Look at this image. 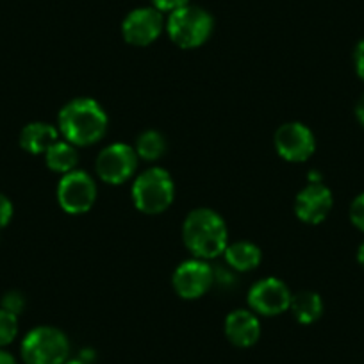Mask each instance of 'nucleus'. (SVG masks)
Wrapping results in <instances>:
<instances>
[{
	"mask_svg": "<svg viewBox=\"0 0 364 364\" xmlns=\"http://www.w3.org/2000/svg\"><path fill=\"white\" fill-rule=\"evenodd\" d=\"M59 132L75 146L100 141L107 131V114L97 100L73 99L59 113Z\"/></svg>",
	"mask_w": 364,
	"mask_h": 364,
	"instance_id": "obj_1",
	"label": "nucleus"
},
{
	"mask_svg": "<svg viewBox=\"0 0 364 364\" xmlns=\"http://www.w3.org/2000/svg\"><path fill=\"white\" fill-rule=\"evenodd\" d=\"M182 237L195 259L209 261L225 252L229 232L222 216L213 209H195L184 220Z\"/></svg>",
	"mask_w": 364,
	"mask_h": 364,
	"instance_id": "obj_2",
	"label": "nucleus"
},
{
	"mask_svg": "<svg viewBox=\"0 0 364 364\" xmlns=\"http://www.w3.org/2000/svg\"><path fill=\"white\" fill-rule=\"evenodd\" d=\"M175 197L173 178L163 168H149L132 184V202L145 215H161Z\"/></svg>",
	"mask_w": 364,
	"mask_h": 364,
	"instance_id": "obj_3",
	"label": "nucleus"
},
{
	"mask_svg": "<svg viewBox=\"0 0 364 364\" xmlns=\"http://www.w3.org/2000/svg\"><path fill=\"white\" fill-rule=\"evenodd\" d=\"M22 359L26 364H65L68 360V338L59 328L41 325L23 338Z\"/></svg>",
	"mask_w": 364,
	"mask_h": 364,
	"instance_id": "obj_4",
	"label": "nucleus"
},
{
	"mask_svg": "<svg viewBox=\"0 0 364 364\" xmlns=\"http://www.w3.org/2000/svg\"><path fill=\"white\" fill-rule=\"evenodd\" d=\"M168 36L181 48H197L213 33V16L197 6H184L168 16Z\"/></svg>",
	"mask_w": 364,
	"mask_h": 364,
	"instance_id": "obj_5",
	"label": "nucleus"
},
{
	"mask_svg": "<svg viewBox=\"0 0 364 364\" xmlns=\"http://www.w3.org/2000/svg\"><path fill=\"white\" fill-rule=\"evenodd\" d=\"M97 200V184L90 173L73 170L63 175L58 186V202L68 215H84Z\"/></svg>",
	"mask_w": 364,
	"mask_h": 364,
	"instance_id": "obj_6",
	"label": "nucleus"
},
{
	"mask_svg": "<svg viewBox=\"0 0 364 364\" xmlns=\"http://www.w3.org/2000/svg\"><path fill=\"white\" fill-rule=\"evenodd\" d=\"M136 166H138V154L125 143H113L106 146L99 154L95 163L99 177L113 186L129 181L136 171Z\"/></svg>",
	"mask_w": 364,
	"mask_h": 364,
	"instance_id": "obj_7",
	"label": "nucleus"
},
{
	"mask_svg": "<svg viewBox=\"0 0 364 364\" xmlns=\"http://www.w3.org/2000/svg\"><path fill=\"white\" fill-rule=\"evenodd\" d=\"M275 150L282 159L289 163H304L309 159L316 149V139L311 132L309 127H306L300 122H289V124L281 125L275 132Z\"/></svg>",
	"mask_w": 364,
	"mask_h": 364,
	"instance_id": "obj_8",
	"label": "nucleus"
},
{
	"mask_svg": "<svg viewBox=\"0 0 364 364\" xmlns=\"http://www.w3.org/2000/svg\"><path fill=\"white\" fill-rule=\"evenodd\" d=\"M173 289L181 299L197 300L209 291L215 282L211 266L202 259H190L177 266L173 272Z\"/></svg>",
	"mask_w": 364,
	"mask_h": 364,
	"instance_id": "obj_9",
	"label": "nucleus"
},
{
	"mask_svg": "<svg viewBox=\"0 0 364 364\" xmlns=\"http://www.w3.org/2000/svg\"><path fill=\"white\" fill-rule=\"evenodd\" d=\"M291 291L282 281L268 277L252 286L248 291V306L262 316H277L291 306Z\"/></svg>",
	"mask_w": 364,
	"mask_h": 364,
	"instance_id": "obj_10",
	"label": "nucleus"
},
{
	"mask_svg": "<svg viewBox=\"0 0 364 364\" xmlns=\"http://www.w3.org/2000/svg\"><path fill=\"white\" fill-rule=\"evenodd\" d=\"M164 29L163 13L156 8H139L129 13L122 23L125 41L134 47H146L161 36Z\"/></svg>",
	"mask_w": 364,
	"mask_h": 364,
	"instance_id": "obj_11",
	"label": "nucleus"
},
{
	"mask_svg": "<svg viewBox=\"0 0 364 364\" xmlns=\"http://www.w3.org/2000/svg\"><path fill=\"white\" fill-rule=\"evenodd\" d=\"M332 193L323 182H309L299 195L295 202V213L302 222L316 225L321 223L331 213Z\"/></svg>",
	"mask_w": 364,
	"mask_h": 364,
	"instance_id": "obj_12",
	"label": "nucleus"
},
{
	"mask_svg": "<svg viewBox=\"0 0 364 364\" xmlns=\"http://www.w3.org/2000/svg\"><path fill=\"white\" fill-rule=\"evenodd\" d=\"M225 336L234 346L248 348L261 338V323L257 314L247 309H236L225 318Z\"/></svg>",
	"mask_w": 364,
	"mask_h": 364,
	"instance_id": "obj_13",
	"label": "nucleus"
},
{
	"mask_svg": "<svg viewBox=\"0 0 364 364\" xmlns=\"http://www.w3.org/2000/svg\"><path fill=\"white\" fill-rule=\"evenodd\" d=\"M55 141H59V131L45 122H33L20 132V146L33 156L45 154Z\"/></svg>",
	"mask_w": 364,
	"mask_h": 364,
	"instance_id": "obj_14",
	"label": "nucleus"
},
{
	"mask_svg": "<svg viewBox=\"0 0 364 364\" xmlns=\"http://www.w3.org/2000/svg\"><path fill=\"white\" fill-rule=\"evenodd\" d=\"M223 255H225L227 264L241 273L257 268L262 257L257 245L250 243V241H236V243L227 245Z\"/></svg>",
	"mask_w": 364,
	"mask_h": 364,
	"instance_id": "obj_15",
	"label": "nucleus"
},
{
	"mask_svg": "<svg viewBox=\"0 0 364 364\" xmlns=\"http://www.w3.org/2000/svg\"><path fill=\"white\" fill-rule=\"evenodd\" d=\"M289 309H291L296 321H300L302 325H311L320 320L321 313H323V302H321V296L318 293L300 291L291 296Z\"/></svg>",
	"mask_w": 364,
	"mask_h": 364,
	"instance_id": "obj_16",
	"label": "nucleus"
},
{
	"mask_svg": "<svg viewBox=\"0 0 364 364\" xmlns=\"http://www.w3.org/2000/svg\"><path fill=\"white\" fill-rule=\"evenodd\" d=\"M45 161L52 171L66 175L75 170L77 163H79V154H77L75 145L59 139L45 152Z\"/></svg>",
	"mask_w": 364,
	"mask_h": 364,
	"instance_id": "obj_17",
	"label": "nucleus"
},
{
	"mask_svg": "<svg viewBox=\"0 0 364 364\" xmlns=\"http://www.w3.org/2000/svg\"><path fill=\"white\" fill-rule=\"evenodd\" d=\"M139 159L157 161L166 152V139L159 131H145L138 136V141L134 146Z\"/></svg>",
	"mask_w": 364,
	"mask_h": 364,
	"instance_id": "obj_18",
	"label": "nucleus"
},
{
	"mask_svg": "<svg viewBox=\"0 0 364 364\" xmlns=\"http://www.w3.org/2000/svg\"><path fill=\"white\" fill-rule=\"evenodd\" d=\"M18 334V316L6 309H0V348L11 345Z\"/></svg>",
	"mask_w": 364,
	"mask_h": 364,
	"instance_id": "obj_19",
	"label": "nucleus"
},
{
	"mask_svg": "<svg viewBox=\"0 0 364 364\" xmlns=\"http://www.w3.org/2000/svg\"><path fill=\"white\" fill-rule=\"evenodd\" d=\"M350 220L357 229L364 232V193L355 197V200L350 205Z\"/></svg>",
	"mask_w": 364,
	"mask_h": 364,
	"instance_id": "obj_20",
	"label": "nucleus"
},
{
	"mask_svg": "<svg viewBox=\"0 0 364 364\" xmlns=\"http://www.w3.org/2000/svg\"><path fill=\"white\" fill-rule=\"evenodd\" d=\"M23 307H26V300H23V296L20 295L18 291L8 293V295L2 299V309L9 311V313H13V314H16V316L22 313Z\"/></svg>",
	"mask_w": 364,
	"mask_h": 364,
	"instance_id": "obj_21",
	"label": "nucleus"
},
{
	"mask_svg": "<svg viewBox=\"0 0 364 364\" xmlns=\"http://www.w3.org/2000/svg\"><path fill=\"white\" fill-rule=\"evenodd\" d=\"M152 4L159 13H168V15H171V13L177 11V9L190 4V0H152Z\"/></svg>",
	"mask_w": 364,
	"mask_h": 364,
	"instance_id": "obj_22",
	"label": "nucleus"
},
{
	"mask_svg": "<svg viewBox=\"0 0 364 364\" xmlns=\"http://www.w3.org/2000/svg\"><path fill=\"white\" fill-rule=\"evenodd\" d=\"M13 218V204L6 195L0 193V229H4Z\"/></svg>",
	"mask_w": 364,
	"mask_h": 364,
	"instance_id": "obj_23",
	"label": "nucleus"
},
{
	"mask_svg": "<svg viewBox=\"0 0 364 364\" xmlns=\"http://www.w3.org/2000/svg\"><path fill=\"white\" fill-rule=\"evenodd\" d=\"M353 63H355L357 75L364 80V40L359 41L353 52Z\"/></svg>",
	"mask_w": 364,
	"mask_h": 364,
	"instance_id": "obj_24",
	"label": "nucleus"
},
{
	"mask_svg": "<svg viewBox=\"0 0 364 364\" xmlns=\"http://www.w3.org/2000/svg\"><path fill=\"white\" fill-rule=\"evenodd\" d=\"M0 364H18V360H16L15 355L9 353L8 350L0 348Z\"/></svg>",
	"mask_w": 364,
	"mask_h": 364,
	"instance_id": "obj_25",
	"label": "nucleus"
},
{
	"mask_svg": "<svg viewBox=\"0 0 364 364\" xmlns=\"http://www.w3.org/2000/svg\"><path fill=\"white\" fill-rule=\"evenodd\" d=\"M355 114H357V120L360 122V125H364V97L359 100V104H357Z\"/></svg>",
	"mask_w": 364,
	"mask_h": 364,
	"instance_id": "obj_26",
	"label": "nucleus"
},
{
	"mask_svg": "<svg viewBox=\"0 0 364 364\" xmlns=\"http://www.w3.org/2000/svg\"><path fill=\"white\" fill-rule=\"evenodd\" d=\"M357 261H359L360 266H363V268H364V241H363V243H360L359 250H357Z\"/></svg>",
	"mask_w": 364,
	"mask_h": 364,
	"instance_id": "obj_27",
	"label": "nucleus"
},
{
	"mask_svg": "<svg viewBox=\"0 0 364 364\" xmlns=\"http://www.w3.org/2000/svg\"><path fill=\"white\" fill-rule=\"evenodd\" d=\"M65 364H90V363H86V360L82 359H68Z\"/></svg>",
	"mask_w": 364,
	"mask_h": 364,
	"instance_id": "obj_28",
	"label": "nucleus"
}]
</instances>
